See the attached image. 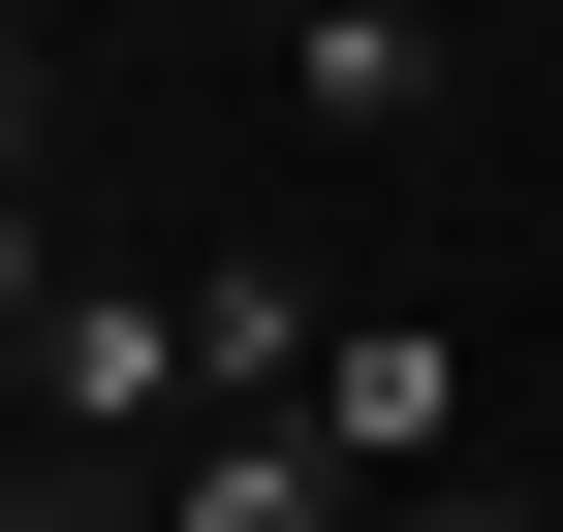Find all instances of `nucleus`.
<instances>
[{
  "label": "nucleus",
  "instance_id": "nucleus-9",
  "mask_svg": "<svg viewBox=\"0 0 563 532\" xmlns=\"http://www.w3.org/2000/svg\"><path fill=\"white\" fill-rule=\"evenodd\" d=\"M439 32H470V0H439Z\"/></svg>",
  "mask_w": 563,
  "mask_h": 532
},
{
  "label": "nucleus",
  "instance_id": "nucleus-2",
  "mask_svg": "<svg viewBox=\"0 0 563 532\" xmlns=\"http://www.w3.org/2000/svg\"><path fill=\"white\" fill-rule=\"evenodd\" d=\"M313 439L376 501H470V345H439V313H344V345H313Z\"/></svg>",
  "mask_w": 563,
  "mask_h": 532
},
{
  "label": "nucleus",
  "instance_id": "nucleus-3",
  "mask_svg": "<svg viewBox=\"0 0 563 532\" xmlns=\"http://www.w3.org/2000/svg\"><path fill=\"white\" fill-rule=\"evenodd\" d=\"M157 532H376V470L313 408H220V439H157Z\"/></svg>",
  "mask_w": 563,
  "mask_h": 532
},
{
  "label": "nucleus",
  "instance_id": "nucleus-5",
  "mask_svg": "<svg viewBox=\"0 0 563 532\" xmlns=\"http://www.w3.org/2000/svg\"><path fill=\"white\" fill-rule=\"evenodd\" d=\"M313 345H344V313L282 282V251H188V376H220V408H313Z\"/></svg>",
  "mask_w": 563,
  "mask_h": 532
},
{
  "label": "nucleus",
  "instance_id": "nucleus-4",
  "mask_svg": "<svg viewBox=\"0 0 563 532\" xmlns=\"http://www.w3.org/2000/svg\"><path fill=\"white\" fill-rule=\"evenodd\" d=\"M282 95H313L344 157H376V125H439V0H313V32H282Z\"/></svg>",
  "mask_w": 563,
  "mask_h": 532
},
{
  "label": "nucleus",
  "instance_id": "nucleus-1",
  "mask_svg": "<svg viewBox=\"0 0 563 532\" xmlns=\"http://www.w3.org/2000/svg\"><path fill=\"white\" fill-rule=\"evenodd\" d=\"M0 376H32V439H63V470H125V439H220V376H188V282H63V251H32Z\"/></svg>",
  "mask_w": 563,
  "mask_h": 532
},
{
  "label": "nucleus",
  "instance_id": "nucleus-6",
  "mask_svg": "<svg viewBox=\"0 0 563 532\" xmlns=\"http://www.w3.org/2000/svg\"><path fill=\"white\" fill-rule=\"evenodd\" d=\"M376 532H532V501H376Z\"/></svg>",
  "mask_w": 563,
  "mask_h": 532
},
{
  "label": "nucleus",
  "instance_id": "nucleus-8",
  "mask_svg": "<svg viewBox=\"0 0 563 532\" xmlns=\"http://www.w3.org/2000/svg\"><path fill=\"white\" fill-rule=\"evenodd\" d=\"M532 532H563V470H532Z\"/></svg>",
  "mask_w": 563,
  "mask_h": 532
},
{
  "label": "nucleus",
  "instance_id": "nucleus-7",
  "mask_svg": "<svg viewBox=\"0 0 563 532\" xmlns=\"http://www.w3.org/2000/svg\"><path fill=\"white\" fill-rule=\"evenodd\" d=\"M251 32H313V0H251Z\"/></svg>",
  "mask_w": 563,
  "mask_h": 532
}]
</instances>
